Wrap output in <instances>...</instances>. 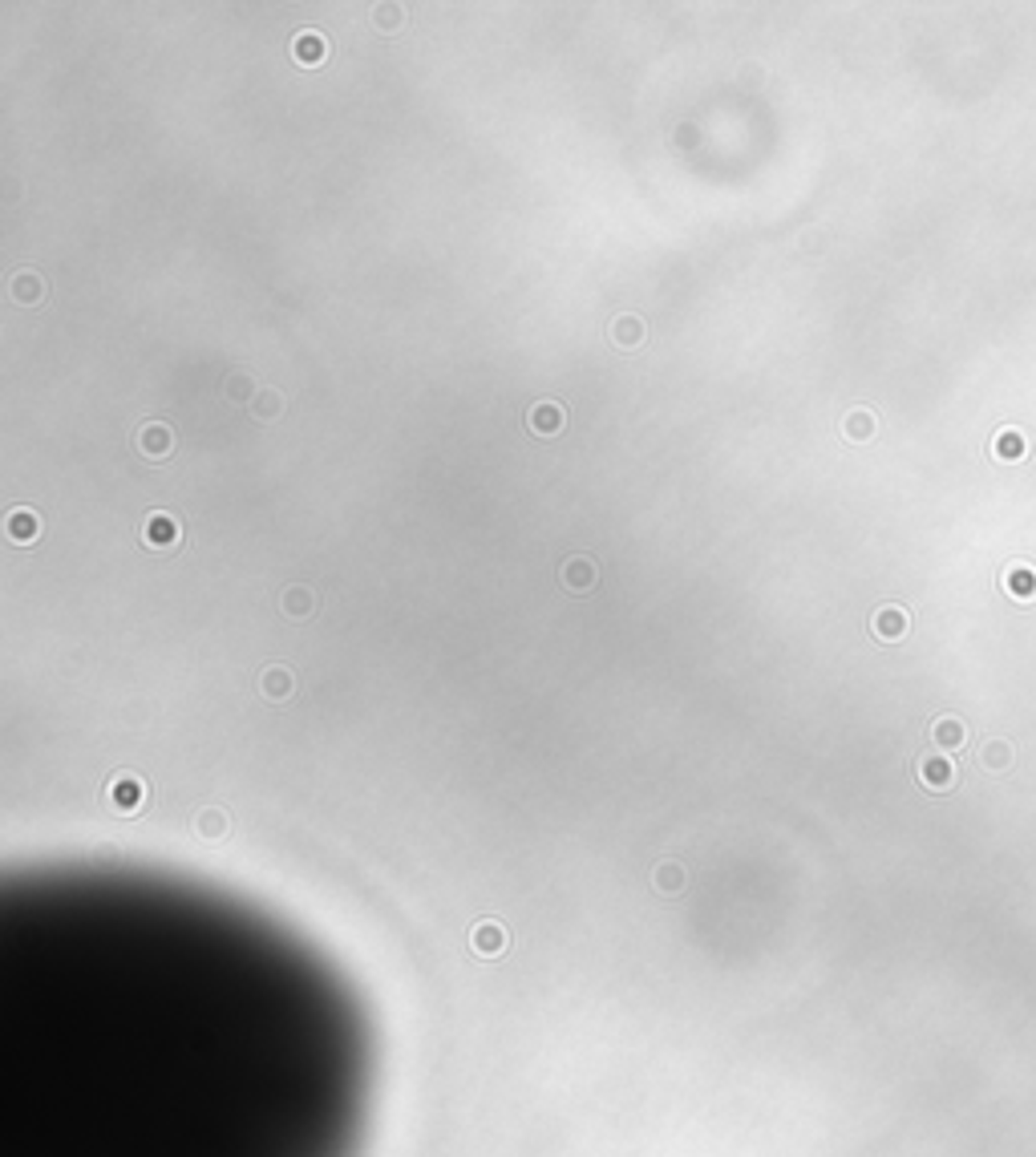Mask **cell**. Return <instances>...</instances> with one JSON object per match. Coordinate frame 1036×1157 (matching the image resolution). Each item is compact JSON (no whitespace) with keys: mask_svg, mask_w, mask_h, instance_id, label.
<instances>
[{"mask_svg":"<svg viewBox=\"0 0 1036 1157\" xmlns=\"http://www.w3.org/2000/svg\"><path fill=\"white\" fill-rule=\"evenodd\" d=\"M260 693H263L267 700H288V696L296 693V676H292V668H284V664L263 668V672H260Z\"/></svg>","mask_w":1036,"mask_h":1157,"instance_id":"11","label":"cell"},{"mask_svg":"<svg viewBox=\"0 0 1036 1157\" xmlns=\"http://www.w3.org/2000/svg\"><path fill=\"white\" fill-rule=\"evenodd\" d=\"M280 607H284V616H292V619H308L312 611H316V595H312V587L296 583L280 595Z\"/></svg>","mask_w":1036,"mask_h":1157,"instance_id":"15","label":"cell"},{"mask_svg":"<svg viewBox=\"0 0 1036 1157\" xmlns=\"http://www.w3.org/2000/svg\"><path fill=\"white\" fill-rule=\"evenodd\" d=\"M871 628H875V636L878 640H887V643H895V640H903L907 636V628H911V619H907V611L899 607V604H883L875 611V619H871Z\"/></svg>","mask_w":1036,"mask_h":1157,"instance_id":"9","label":"cell"},{"mask_svg":"<svg viewBox=\"0 0 1036 1157\" xmlns=\"http://www.w3.org/2000/svg\"><path fill=\"white\" fill-rule=\"evenodd\" d=\"M248 409H251L255 421H275V417L284 413V393H280V388H272V385H263Z\"/></svg>","mask_w":1036,"mask_h":1157,"instance_id":"18","label":"cell"},{"mask_svg":"<svg viewBox=\"0 0 1036 1157\" xmlns=\"http://www.w3.org/2000/svg\"><path fill=\"white\" fill-rule=\"evenodd\" d=\"M608 337L616 340L620 349H640L644 337H648V328H644V320L636 316V312H623V316H616L608 324Z\"/></svg>","mask_w":1036,"mask_h":1157,"instance_id":"10","label":"cell"},{"mask_svg":"<svg viewBox=\"0 0 1036 1157\" xmlns=\"http://www.w3.org/2000/svg\"><path fill=\"white\" fill-rule=\"evenodd\" d=\"M595 583H599L595 559H587V554H571V559L563 563V587H567V591L583 595V591H592Z\"/></svg>","mask_w":1036,"mask_h":1157,"instance_id":"8","label":"cell"},{"mask_svg":"<svg viewBox=\"0 0 1036 1157\" xmlns=\"http://www.w3.org/2000/svg\"><path fill=\"white\" fill-rule=\"evenodd\" d=\"M506 927L498 919H482V922H474V931H470V947H474V955H482V960H498V955L506 951Z\"/></svg>","mask_w":1036,"mask_h":1157,"instance_id":"4","label":"cell"},{"mask_svg":"<svg viewBox=\"0 0 1036 1157\" xmlns=\"http://www.w3.org/2000/svg\"><path fill=\"white\" fill-rule=\"evenodd\" d=\"M106 806L122 818L142 814V806H147V782H142L138 773H126V769L114 773L106 782Z\"/></svg>","mask_w":1036,"mask_h":1157,"instance_id":"1","label":"cell"},{"mask_svg":"<svg viewBox=\"0 0 1036 1157\" xmlns=\"http://www.w3.org/2000/svg\"><path fill=\"white\" fill-rule=\"evenodd\" d=\"M919 782L927 785V789H948L952 782H955V769H952V761L943 753H931V756H923L919 761Z\"/></svg>","mask_w":1036,"mask_h":1157,"instance_id":"13","label":"cell"},{"mask_svg":"<svg viewBox=\"0 0 1036 1157\" xmlns=\"http://www.w3.org/2000/svg\"><path fill=\"white\" fill-rule=\"evenodd\" d=\"M195 833H198V838H207V842H223V838L231 833L227 809H219V806L198 809V814H195Z\"/></svg>","mask_w":1036,"mask_h":1157,"instance_id":"12","label":"cell"},{"mask_svg":"<svg viewBox=\"0 0 1036 1157\" xmlns=\"http://www.w3.org/2000/svg\"><path fill=\"white\" fill-rule=\"evenodd\" d=\"M684 883H688V874H684L681 862H656L652 866V886L660 890V895H681Z\"/></svg>","mask_w":1036,"mask_h":1157,"instance_id":"16","label":"cell"},{"mask_svg":"<svg viewBox=\"0 0 1036 1157\" xmlns=\"http://www.w3.org/2000/svg\"><path fill=\"white\" fill-rule=\"evenodd\" d=\"M5 534L17 542V547H29V542L41 539V515L29 506H13L5 515Z\"/></svg>","mask_w":1036,"mask_h":1157,"instance_id":"6","label":"cell"},{"mask_svg":"<svg viewBox=\"0 0 1036 1157\" xmlns=\"http://www.w3.org/2000/svg\"><path fill=\"white\" fill-rule=\"evenodd\" d=\"M1004 587H1008V595H1017V599H1029V595L1036 591V571H1032V566H1024V563L1008 566V575H1004Z\"/></svg>","mask_w":1036,"mask_h":1157,"instance_id":"20","label":"cell"},{"mask_svg":"<svg viewBox=\"0 0 1036 1157\" xmlns=\"http://www.w3.org/2000/svg\"><path fill=\"white\" fill-rule=\"evenodd\" d=\"M288 49H292V61H300V65H325L328 61V37L316 29H300Z\"/></svg>","mask_w":1036,"mask_h":1157,"instance_id":"7","label":"cell"},{"mask_svg":"<svg viewBox=\"0 0 1036 1157\" xmlns=\"http://www.w3.org/2000/svg\"><path fill=\"white\" fill-rule=\"evenodd\" d=\"M223 393H227L231 400H248V405H251V400H255V393H260V388L251 385V376H248V373H231L227 381H223Z\"/></svg>","mask_w":1036,"mask_h":1157,"instance_id":"22","label":"cell"},{"mask_svg":"<svg viewBox=\"0 0 1036 1157\" xmlns=\"http://www.w3.org/2000/svg\"><path fill=\"white\" fill-rule=\"evenodd\" d=\"M563 426H567V413L559 400H539V405L527 409V429L534 438H555V433H563Z\"/></svg>","mask_w":1036,"mask_h":1157,"instance_id":"5","label":"cell"},{"mask_svg":"<svg viewBox=\"0 0 1036 1157\" xmlns=\"http://www.w3.org/2000/svg\"><path fill=\"white\" fill-rule=\"evenodd\" d=\"M373 17H377V29H401V5H377L373 8Z\"/></svg>","mask_w":1036,"mask_h":1157,"instance_id":"23","label":"cell"},{"mask_svg":"<svg viewBox=\"0 0 1036 1157\" xmlns=\"http://www.w3.org/2000/svg\"><path fill=\"white\" fill-rule=\"evenodd\" d=\"M984 761H992V769H1004L1008 749H1004V744H988V749H984Z\"/></svg>","mask_w":1036,"mask_h":1157,"instance_id":"24","label":"cell"},{"mask_svg":"<svg viewBox=\"0 0 1036 1157\" xmlns=\"http://www.w3.org/2000/svg\"><path fill=\"white\" fill-rule=\"evenodd\" d=\"M1024 450H1029V441H1024L1020 429H1000L996 441H992V453L1000 462H1017V458H1024Z\"/></svg>","mask_w":1036,"mask_h":1157,"instance_id":"19","label":"cell"},{"mask_svg":"<svg viewBox=\"0 0 1036 1157\" xmlns=\"http://www.w3.org/2000/svg\"><path fill=\"white\" fill-rule=\"evenodd\" d=\"M8 292H13V299L20 308H32V304H41V299H45V280L37 272H20V275H13Z\"/></svg>","mask_w":1036,"mask_h":1157,"instance_id":"14","label":"cell"},{"mask_svg":"<svg viewBox=\"0 0 1036 1157\" xmlns=\"http://www.w3.org/2000/svg\"><path fill=\"white\" fill-rule=\"evenodd\" d=\"M875 429H878V421H875L871 409H851V413L842 417V433H846V441H871V438H875Z\"/></svg>","mask_w":1036,"mask_h":1157,"instance_id":"17","label":"cell"},{"mask_svg":"<svg viewBox=\"0 0 1036 1157\" xmlns=\"http://www.w3.org/2000/svg\"><path fill=\"white\" fill-rule=\"evenodd\" d=\"M178 539H183V527H178L174 515L150 510V515L142 518V542H147L150 551H171V547H178Z\"/></svg>","mask_w":1036,"mask_h":1157,"instance_id":"2","label":"cell"},{"mask_svg":"<svg viewBox=\"0 0 1036 1157\" xmlns=\"http://www.w3.org/2000/svg\"><path fill=\"white\" fill-rule=\"evenodd\" d=\"M931 732H935V744H940L943 753H948V749H960V744H964V725H960L955 717H940Z\"/></svg>","mask_w":1036,"mask_h":1157,"instance_id":"21","label":"cell"},{"mask_svg":"<svg viewBox=\"0 0 1036 1157\" xmlns=\"http://www.w3.org/2000/svg\"><path fill=\"white\" fill-rule=\"evenodd\" d=\"M134 441H138L142 458L162 462V458H171V450H174V429L166 426V421H142L138 433H134Z\"/></svg>","mask_w":1036,"mask_h":1157,"instance_id":"3","label":"cell"}]
</instances>
